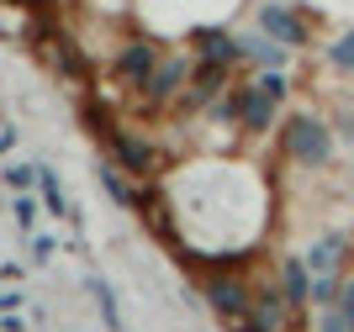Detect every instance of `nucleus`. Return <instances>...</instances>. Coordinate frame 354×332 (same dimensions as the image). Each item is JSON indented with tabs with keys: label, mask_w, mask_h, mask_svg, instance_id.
Masks as SVG:
<instances>
[{
	"label": "nucleus",
	"mask_w": 354,
	"mask_h": 332,
	"mask_svg": "<svg viewBox=\"0 0 354 332\" xmlns=\"http://www.w3.org/2000/svg\"><path fill=\"white\" fill-rule=\"evenodd\" d=\"M281 137H286V153H291L296 164L323 169V164L333 159V132H328V121H317V116H291Z\"/></svg>",
	"instance_id": "1"
},
{
	"label": "nucleus",
	"mask_w": 354,
	"mask_h": 332,
	"mask_svg": "<svg viewBox=\"0 0 354 332\" xmlns=\"http://www.w3.org/2000/svg\"><path fill=\"white\" fill-rule=\"evenodd\" d=\"M281 101H286V79H281V69L259 74L254 85H243V121H238V127H243V132H270V127H275V111H281Z\"/></svg>",
	"instance_id": "2"
},
{
	"label": "nucleus",
	"mask_w": 354,
	"mask_h": 332,
	"mask_svg": "<svg viewBox=\"0 0 354 332\" xmlns=\"http://www.w3.org/2000/svg\"><path fill=\"white\" fill-rule=\"evenodd\" d=\"M207 306L222 317V327L249 332V306H254V290L243 285L238 275H212V280H207Z\"/></svg>",
	"instance_id": "3"
},
{
	"label": "nucleus",
	"mask_w": 354,
	"mask_h": 332,
	"mask_svg": "<svg viewBox=\"0 0 354 332\" xmlns=\"http://www.w3.org/2000/svg\"><path fill=\"white\" fill-rule=\"evenodd\" d=\"M191 64H196V58H185V53L159 58V69L143 79V111H159V106L180 101V95H185V85H191Z\"/></svg>",
	"instance_id": "4"
},
{
	"label": "nucleus",
	"mask_w": 354,
	"mask_h": 332,
	"mask_svg": "<svg viewBox=\"0 0 354 332\" xmlns=\"http://www.w3.org/2000/svg\"><path fill=\"white\" fill-rule=\"evenodd\" d=\"M106 148H111V159H117V169H122V174H138V179H159L164 159L153 153V143H148V137H138V132L117 127Z\"/></svg>",
	"instance_id": "5"
},
{
	"label": "nucleus",
	"mask_w": 354,
	"mask_h": 332,
	"mask_svg": "<svg viewBox=\"0 0 354 332\" xmlns=\"http://www.w3.org/2000/svg\"><path fill=\"white\" fill-rule=\"evenodd\" d=\"M227 69H233V64L196 58V64H191V85H185V95H180V106H185V111H201V106H212L222 90L233 85V79H227Z\"/></svg>",
	"instance_id": "6"
},
{
	"label": "nucleus",
	"mask_w": 354,
	"mask_h": 332,
	"mask_svg": "<svg viewBox=\"0 0 354 332\" xmlns=\"http://www.w3.org/2000/svg\"><path fill=\"white\" fill-rule=\"evenodd\" d=\"M43 58L53 64V74H59V79L90 90V64H85V53H80V43H74L69 32H53V37L43 43Z\"/></svg>",
	"instance_id": "7"
},
{
	"label": "nucleus",
	"mask_w": 354,
	"mask_h": 332,
	"mask_svg": "<svg viewBox=\"0 0 354 332\" xmlns=\"http://www.w3.org/2000/svg\"><path fill=\"white\" fill-rule=\"evenodd\" d=\"M259 32L275 37V43H286V48H301L312 37L307 16H296L291 6H281V0H265V6H259Z\"/></svg>",
	"instance_id": "8"
},
{
	"label": "nucleus",
	"mask_w": 354,
	"mask_h": 332,
	"mask_svg": "<svg viewBox=\"0 0 354 332\" xmlns=\"http://www.w3.org/2000/svg\"><path fill=\"white\" fill-rule=\"evenodd\" d=\"M159 69V48L148 43V37H133V43H122V53H117V74H122V85H133V90H143V79Z\"/></svg>",
	"instance_id": "9"
},
{
	"label": "nucleus",
	"mask_w": 354,
	"mask_h": 332,
	"mask_svg": "<svg viewBox=\"0 0 354 332\" xmlns=\"http://www.w3.org/2000/svg\"><path fill=\"white\" fill-rule=\"evenodd\" d=\"M286 290H275V285H265L259 295H254V306H249V332H281L286 327Z\"/></svg>",
	"instance_id": "10"
},
{
	"label": "nucleus",
	"mask_w": 354,
	"mask_h": 332,
	"mask_svg": "<svg viewBox=\"0 0 354 332\" xmlns=\"http://www.w3.org/2000/svg\"><path fill=\"white\" fill-rule=\"evenodd\" d=\"M191 43H196V58H217V64H238L243 58V43L227 27H196Z\"/></svg>",
	"instance_id": "11"
},
{
	"label": "nucleus",
	"mask_w": 354,
	"mask_h": 332,
	"mask_svg": "<svg viewBox=\"0 0 354 332\" xmlns=\"http://www.w3.org/2000/svg\"><path fill=\"white\" fill-rule=\"evenodd\" d=\"M344 253H349V237H344V232H328L323 243H312L307 269L312 275H344Z\"/></svg>",
	"instance_id": "12"
},
{
	"label": "nucleus",
	"mask_w": 354,
	"mask_h": 332,
	"mask_svg": "<svg viewBox=\"0 0 354 332\" xmlns=\"http://www.w3.org/2000/svg\"><path fill=\"white\" fill-rule=\"evenodd\" d=\"M281 290H286V301H291V311L312 306V269H307V259H281Z\"/></svg>",
	"instance_id": "13"
},
{
	"label": "nucleus",
	"mask_w": 354,
	"mask_h": 332,
	"mask_svg": "<svg viewBox=\"0 0 354 332\" xmlns=\"http://www.w3.org/2000/svg\"><path fill=\"white\" fill-rule=\"evenodd\" d=\"M286 53H291V48L275 43V37H265V32H259V37H243V58L265 64V69H286Z\"/></svg>",
	"instance_id": "14"
},
{
	"label": "nucleus",
	"mask_w": 354,
	"mask_h": 332,
	"mask_svg": "<svg viewBox=\"0 0 354 332\" xmlns=\"http://www.w3.org/2000/svg\"><path fill=\"white\" fill-rule=\"evenodd\" d=\"M328 64H333V69H344V74H354V27L344 32L333 48H328Z\"/></svg>",
	"instance_id": "15"
},
{
	"label": "nucleus",
	"mask_w": 354,
	"mask_h": 332,
	"mask_svg": "<svg viewBox=\"0 0 354 332\" xmlns=\"http://www.w3.org/2000/svg\"><path fill=\"white\" fill-rule=\"evenodd\" d=\"M101 185L111 190V201H117V206H133V195H138V190H127V185H122V174L111 169V164H101Z\"/></svg>",
	"instance_id": "16"
},
{
	"label": "nucleus",
	"mask_w": 354,
	"mask_h": 332,
	"mask_svg": "<svg viewBox=\"0 0 354 332\" xmlns=\"http://www.w3.org/2000/svg\"><path fill=\"white\" fill-rule=\"evenodd\" d=\"M6 185H11V190H32V185H37V164H16V169H6Z\"/></svg>",
	"instance_id": "17"
},
{
	"label": "nucleus",
	"mask_w": 354,
	"mask_h": 332,
	"mask_svg": "<svg viewBox=\"0 0 354 332\" xmlns=\"http://www.w3.org/2000/svg\"><path fill=\"white\" fill-rule=\"evenodd\" d=\"M95 301H101L106 327H111V332H122V317H117V301H111V290H106V285H95Z\"/></svg>",
	"instance_id": "18"
},
{
	"label": "nucleus",
	"mask_w": 354,
	"mask_h": 332,
	"mask_svg": "<svg viewBox=\"0 0 354 332\" xmlns=\"http://www.w3.org/2000/svg\"><path fill=\"white\" fill-rule=\"evenodd\" d=\"M339 311H344V322H349V332H354V280H344V290H339Z\"/></svg>",
	"instance_id": "19"
},
{
	"label": "nucleus",
	"mask_w": 354,
	"mask_h": 332,
	"mask_svg": "<svg viewBox=\"0 0 354 332\" xmlns=\"http://www.w3.org/2000/svg\"><path fill=\"white\" fill-rule=\"evenodd\" d=\"M323 332H349V322H344L339 306H328V311H323Z\"/></svg>",
	"instance_id": "20"
},
{
	"label": "nucleus",
	"mask_w": 354,
	"mask_h": 332,
	"mask_svg": "<svg viewBox=\"0 0 354 332\" xmlns=\"http://www.w3.org/2000/svg\"><path fill=\"white\" fill-rule=\"evenodd\" d=\"M32 211H37V206H32V201H27V195H21V201H16V227H21V232H27V227H32Z\"/></svg>",
	"instance_id": "21"
},
{
	"label": "nucleus",
	"mask_w": 354,
	"mask_h": 332,
	"mask_svg": "<svg viewBox=\"0 0 354 332\" xmlns=\"http://www.w3.org/2000/svg\"><path fill=\"white\" fill-rule=\"evenodd\" d=\"M16 306H21V295H11V290H6V295H0V311H6V317H11Z\"/></svg>",
	"instance_id": "22"
},
{
	"label": "nucleus",
	"mask_w": 354,
	"mask_h": 332,
	"mask_svg": "<svg viewBox=\"0 0 354 332\" xmlns=\"http://www.w3.org/2000/svg\"><path fill=\"white\" fill-rule=\"evenodd\" d=\"M6 148H11V137H0V153H6Z\"/></svg>",
	"instance_id": "23"
}]
</instances>
